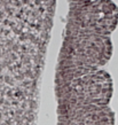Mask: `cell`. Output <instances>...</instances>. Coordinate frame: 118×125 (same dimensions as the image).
Returning a JSON list of instances; mask_svg holds the SVG:
<instances>
[{
    "instance_id": "cell-1",
    "label": "cell",
    "mask_w": 118,
    "mask_h": 125,
    "mask_svg": "<svg viewBox=\"0 0 118 125\" xmlns=\"http://www.w3.org/2000/svg\"><path fill=\"white\" fill-rule=\"evenodd\" d=\"M111 55V42L108 36L92 33H68L60 55V73L65 79L83 72L98 70Z\"/></svg>"
},
{
    "instance_id": "cell-2",
    "label": "cell",
    "mask_w": 118,
    "mask_h": 125,
    "mask_svg": "<svg viewBox=\"0 0 118 125\" xmlns=\"http://www.w3.org/2000/svg\"><path fill=\"white\" fill-rule=\"evenodd\" d=\"M118 8L110 0L79 2L70 9L68 33H92L108 36L115 29Z\"/></svg>"
}]
</instances>
